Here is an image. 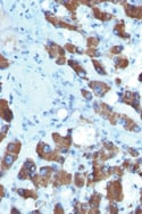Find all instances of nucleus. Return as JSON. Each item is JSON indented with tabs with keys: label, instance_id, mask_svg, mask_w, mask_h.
I'll list each match as a JSON object with an SVG mask.
<instances>
[{
	"label": "nucleus",
	"instance_id": "26",
	"mask_svg": "<svg viewBox=\"0 0 142 214\" xmlns=\"http://www.w3.org/2000/svg\"><path fill=\"white\" fill-rule=\"evenodd\" d=\"M120 51H122V47H119V46H115L110 49V52H112V54H119Z\"/></svg>",
	"mask_w": 142,
	"mask_h": 214
},
{
	"label": "nucleus",
	"instance_id": "2",
	"mask_svg": "<svg viewBox=\"0 0 142 214\" xmlns=\"http://www.w3.org/2000/svg\"><path fill=\"white\" fill-rule=\"evenodd\" d=\"M52 138L55 140L57 148H58L59 151H66V149L69 148V146L72 145V139H71L69 136H68V137H62V136H59L58 133H54V134H52Z\"/></svg>",
	"mask_w": 142,
	"mask_h": 214
},
{
	"label": "nucleus",
	"instance_id": "9",
	"mask_svg": "<svg viewBox=\"0 0 142 214\" xmlns=\"http://www.w3.org/2000/svg\"><path fill=\"white\" fill-rule=\"evenodd\" d=\"M1 117L5 120L6 122H10L13 120V113L8 107V103L7 100L2 99L1 100Z\"/></svg>",
	"mask_w": 142,
	"mask_h": 214
},
{
	"label": "nucleus",
	"instance_id": "14",
	"mask_svg": "<svg viewBox=\"0 0 142 214\" xmlns=\"http://www.w3.org/2000/svg\"><path fill=\"white\" fill-rule=\"evenodd\" d=\"M100 202H101V195H99L97 192L93 194L90 199V208H98Z\"/></svg>",
	"mask_w": 142,
	"mask_h": 214
},
{
	"label": "nucleus",
	"instance_id": "6",
	"mask_svg": "<svg viewBox=\"0 0 142 214\" xmlns=\"http://www.w3.org/2000/svg\"><path fill=\"white\" fill-rule=\"evenodd\" d=\"M123 101L126 103V104L131 105V106H133L135 110H139V99H138V95L136 93H133V92H130V91H127V92H125L123 95Z\"/></svg>",
	"mask_w": 142,
	"mask_h": 214
},
{
	"label": "nucleus",
	"instance_id": "4",
	"mask_svg": "<svg viewBox=\"0 0 142 214\" xmlns=\"http://www.w3.org/2000/svg\"><path fill=\"white\" fill-rule=\"evenodd\" d=\"M72 181V175L69 173H66L65 171H59L55 175L54 180V186H60V185H68Z\"/></svg>",
	"mask_w": 142,
	"mask_h": 214
},
{
	"label": "nucleus",
	"instance_id": "19",
	"mask_svg": "<svg viewBox=\"0 0 142 214\" xmlns=\"http://www.w3.org/2000/svg\"><path fill=\"white\" fill-rule=\"evenodd\" d=\"M123 116H124V120L126 121V127H125V128H126L127 130H130V131L134 130V129L136 128V124H135V123L132 121L131 119H129V117H125V115H123Z\"/></svg>",
	"mask_w": 142,
	"mask_h": 214
},
{
	"label": "nucleus",
	"instance_id": "16",
	"mask_svg": "<svg viewBox=\"0 0 142 214\" xmlns=\"http://www.w3.org/2000/svg\"><path fill=\"white\" fill-rule=\"evenodd\" d=\"M74 182H75V185L77 186V187H83L85 183V178L83 174L81 173H76L75 174V180H74Z\"/></svg>",
	"mask_w": 142,
	"mask_h": 214
},
{
	"label": "nucleus",
	"instance_id": "3",
	"mask_svg": "<svg viewBox=\"0 0 142 214\" xmlns=\"http://www.w3.org/2000/svg\"><path fill=\"white\" fill-rule=\"evenodd\" d=\"M34 170H35V165H34V163L32 160H28L26 163L24 164L21 169V171H19V173H18V178L22 180H26L28 179L30 177H31V173L33 172Z\"/></svg>",
	"mask_w": 142,
	"mask_h": 214
},
{
	"label": "nucleus",
	"instance_id": "5",
	"mask_svg": "<svg viewBox=\"0 0 142 214\" xmlns=\"http://www.w3.org/2000/svg\"><path fill=\"white\" fill-rule=\"evenodd\" d=\"M89 86H90L92 89H93V91H94V93H96L97 96H103L106 92H108L109 91V86H107L106 83H102V82H90L89 83Z\"/></svg>",
	"mask_w": 142,
	"mask_h": 214
},
{
	"label": "nucleus",
	"instance_id": "21",
	"mask_svg": "<svg viewBox=\"0 0 142 214\" xmlns=\"http://www.w3.org/2000/svg\"><path fill=\"white\" fill-rule=\"evenodd\" d=\"M116 64H117V66H118V67L124 69V67H126V66L129 65V60H127V58L122 57V58H118V59L116 60Z\"/></svg>",
	"mask_w": 142,
	"mask_h": 214
},
{
	"label": "nucleus",
	"instance_id": "27",
	"mask_svg": "<svg viewBox=\"0 0 142 214\" xmlns=\"http://www.w3.org/2000/svg\"><path fill=\"white\" fill-rule=\"evenodd\" d=\"M65 62H66V58H65V56H60V57L57 58V64H59V65L65 64Z\"/></svg>",
	"mask_w": 142,
	"mask_h": 214
},
{
	"label": "nucleus",
	"instance_id": "10",
	"mask_svg": "<svg viewBox=\"0 0 142 214\" xmlns=\"http://www.w3.org/2000/svg\"><path fill=\"white\" fill-rule=\"evenodd\" d=\"M93 14H94L96 18L101 19V21H109V19L113 18V15H112V14L101 12V10H100L99 8H97V7H93Z\"/></svg>",
	"mask_w": 142,
	"mask_h": 214
},
{
	"label": "nucleus",
	"instance_id": "13",
	"mask_svg": "<svg viewBox=\"0 0 142 214\" xmlns=\"http://www.w3.org/2000/svg\"><path fill=\"white\" fill-rule=\"evenodd\" d=\"M18 194L24 198H33L36 199L38 198V194L33 190H30V189H23V190H18Z\"/></svg>",
	"mask_w": 142,
	"mask_h": 214
},
{
	"label": "nucleus",
	"instance_id": "7",
	"mask_svg": "<svg viewBox=\"0 0 142 214\" xmlns=\"http://www.w3.org/2000/svg\"><path fill=\"white\" fill-rule=\"evenodd\" d=\"M125 12L130 17L142 18V6H125Z\"/></svg>",
	"mask_w": 142,
	"mask_h": 214
},
{
	"label": "nucleus",
	"instance_id": "15",
	"mask_svg": "<svg viewBox=\"0 0 142 214\" xmlns=\"http://www.w3.org/2000/svg\"><path fill=\"white\" fill-rule=\"evenodd\" d=\"M68 64H69V65H71V66H72V67H73V69L76 71V73H77V74H80V75H83V74L85 73V71L83 69V67H82L80 64L76 63V62H74V60H69V62H68Z\"/></svg>",
	"mask_w": 142,
	"mask_h": 214
},
{
	"label": "nucleus",
	"instance_id": "11",
	"mask_svg": "<svg viewBox=\"0 0 142 214\" xmlns=\"http://www.w3.org/2000/svg\"><path fill=\"white\" fill-rule=\"evenodd\" d=\"M21 142L19 141H15V142H10L9 145L7 146V151L6 153H9V154H13V155H18L19 154V151H21Z\"/></svg>",
	"mask_w": 142,
	"mask_h": 214
},
{
	"label": "nucleus",
	"instance_id": "20",
	"mask_svg": "<svg viewBox=\"0 0 142 214\" xmlns=\"http://www.w3.org/2000/svg\"><path fill=\"white\" fill-rule=\"evenodd\" d=\"M86 42H88V47H89V48H93V49L99 45V40H98L97 38H93V37L89 38Z\"/></svg>",
	"mask_w": 142,
	"mask_h": 214
},
{
	"label": "nucleus",
	"instance_id": "12",
	"mask_svg": "<svg viewBox=\"0 0 142 214\" xmlns=\"http://www.w3.org/2000/svg\"><path fill=\"white\" fill-rule=\"evenodd\" d=\"M124 30H125V25H124V22H123V21L116 24V26H115V32H116L117 35H119L120 38L126 39V38H129V35H126Z\"/></svg>",
	"mask_w": 142,
	"mask_h": 214
},
{
	"label": "nucleus",
	"instance_id": "24",
	"mask_svg": "<svg viewBox=\"0 0 142 214\" xmlns=\"http://www.w3.org/2000/svg\"><path fill=\"white\" fill-rule=\"evenodd\" d=\"M85 54H86V55H89V56H92V57H93V56H96V55H98L97 51H96V49H93V48H88V50L85 51Z\"/></svg>",
	"mask_w": 142,
	"mask_h": 214
},
{
	"label": "nucleus",
	"instance_id": "8",
	"mask_svg": "<svg viewBox=\"0 0 142 214\" xmlns=\"http://www.w3.org/2000/svg\"><path fill=\"white\" fill-rule=\"evenodd\" d=\"M17 156L18 155H13V154H9V153H6L4 158H2V162H1V170L2 171L8 170L13 165V163L16 161Z\"/></svg>",
	"mask_w": 142,
	"mask_h": 214
},
{
	"label": "nucleus",
	"instance_id": "29",
	"mask_svg": "<svg viewBox=\"0 0 142 214\" xmlns=\"http://www.w3.org/2000/svg\"><path fill=\"white\" fill-rule=\"evenodd\" d=\"M55 213H64V210L62 208L60 205H57L56 208H55Z\"/></svg>",
	"mask_w": 142,
	"mask_h": 214
},
{
	"label": "nucleus",
	"instance_id": "18",
	"mask_svg": "<svg viewBox=\"0 0 142 214\" xmlns=\"http://www.w3.org/2000/svg\"><path fill=\"white\" fill-rule=\"evenodd\" d=\"M79 4L80 2H77V1H67V2H65V6H66V8H67L68 10L75 12L77 6H79Z\"/></svg>",
	"mask_w": 142,
	"mask_h": 214
},
{
	"label": "nucleus",
	"instance_id": "30",
	"mask_svg": "<svg viewBox=\"0 0 142 214\" xmlns=\"http://www.w3.org/2000/svg\"><path fill=\"white\" fill-rule=\"evenodd\" d=\"M82 93H83V96H85V98L86 99H91V97H92V96H91V93L88 92V91H85V90H83Z\"/></svg>",
	"mask_w": 142,
	"mask_h": 214
},
{
	"label": "nucleus",
	"instance_id": "23",
	"mask_svg": "<svg viewBox=\"0 0 142 214\" xmlns=\"http://www.w3.org/2000/svg\"><path fill=\"white\" fill-rule=\"evenodd\" d=\"M8 65H9V62H8L4 56H1V65H0V67H1V69H6Z\"/></svg>",
	"mask_w": 142,
	"mask_h": 214
},
{
	"label": "nucleus",
	"instance_id": "28",
	"mask_svg": "<svg viewBox=\"0 0 142 214\" xmlns=\"http://www.w3.org/2000/svg\"><path fill=\"white\" fill-rule=\"evenodd\" d=\"M109 212H110V213H117V212H118V210L116 208V206H115V205H113V204H112V205L109 206Z\"/></svg>",
	"mask_w": 142,
	"mask_h": 214
},
{
	"label": "nucleus",
	"instance_id": "25",
	"mask_svg": "<svg viewBox=\"0 0 142 214\" xmlns=\"http://www.w3.org/2000/svg\"><path fill=\"white\" fill-rule=\"evenodd\" d=\"M66 49H67L69 52H76L77 51V49H76V47L73 46V45H71V43H68L66 45Z\"/></svg>",
	"mask_w": 142,
	"mask_h": 214
},
{
	"label": "nucleus",
	"instance_id": "31",
	"mask_svg": "<svg viewBox=\"0 0 142 214\" xmlns=\"http://www.w3.org/2000/svg\"><path fill=\"white\" fill-rule=\"evenodd\" d=\"M138 213H142V210H138Z\"/></svg>",
	"mask_w": 142,
	"mask_h": 214
},
{
	"label": "nucleus",
	"instance_id": "22",
	"mask_svg": "<svg viewBox=\"0 0 142 214\" xmlns=\"http://www.w3.org/2000/svg\"><path fill=\"white\" fill-rule=\"evenodd\" d=\"M118 117H119V115L118 114H115V113H112L110 115H109V121H110V123L112 124H116V121L118 120Z\"/></svg>",
	"mask_w": 142,
	"mask_h": 214
},
{
	"label": "nucleus",
	"instance_id": "17",
	"mask_svg": "<svg viewBox=\"0 0 142 214\" xmlns=\"http://www.w3.org/2000/svg\"><path fill=\"white\" fill-rule=\"evenodd\" d=\"M92 63H93V65H94V67H96L97 72L99 73V74H106V71H105V67L102 66V64H100L98 60H96V59H93L92 60Z\"/></svg>",
	"mask_w": 142,
	"mask_h": 214
},
{
	"label": "nucleus",
	"instance_id": "1",
	"mask_svg": "<svg viewBox=\"0 0 142 214\" xmlns=\"http://www.w3.org/2000/svg\"><path fill=\"white\" fill-rule=\"evenodd\" d=\"M107 197L109 201H123V192H122V185L118 180L112 181L108 185V194Z\"/></svg>",
	"mask_w": 142,
	"mask_h": 214
}]
</instances>
